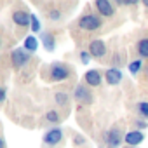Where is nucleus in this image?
Segmentation results:
<instances>
[{"instance_id": "nucleus-1", "label": "nucleus", "mask_w": 148, "mask_h": 148, "mask_svg": "<svg viewBox=\"0 0 148 148\" xmlns=\"http://www.w3.org/2000/svg\"><path fill=\"white\" fill-rule=\"evenodd\" d=\"M79 26L82 30H87V32H94L98 28H101V19L94 14H86L79 19Z\"/></svg>"}, {"instance_id": "nucleus-2", "label": "nucleus", "mask_w": 148, "mask_h": 148, "mask_svg": "<svg viewBox=\"0 0 148 148\" xmlns=\"http://www.w3.org/2000/svg\"><path fill=\"white\" fill-rule=\"evenodd\" d=\"M68 68L63 64V63H54L52 64V68H51V77H52V80H64V79H68Z\"/></svg>"}, {"instance_id": "nucleus-3", "label": "nucleus", "mask_w": 148, "mask_h": 148, "mask_svg": "<svg viewBox=\"0 0 148 148\" xmlns=\"http://www.w3.org/2000/svg\"><path fill=\"white\" fill-rule=\"evenodd\" d=\"M11 58H12V64H14L16 68L25 66V64L28 63V59H30L28 52H26V51H23V49H14V51H12V54H11Z\"/></svg>"}, {"instance_id": "nucleus-4", "label": "nucleus", "mask_w": 148, "mask_h": 148, "mask_svg": "<svg viewBox=\"0 0 148 148\" xmlns=\"http://www.w3.org/2000/svg\"><path fill=\"white\" fill-rule=\"evenodd\" d=\"M89 54L92 58H103L106 54V45L103 40H92L89 44Z\"/></svg>"}, {"instance_id": "nucleus-5", "label": "nucleus", "mask_w": 148, "mask_h": 148, "mask_svg": "<svg viewBox=\"0 0 148 148\" xmlns=\"http://www.w3.org/2000/svg\"><path fill=\"white\" fill-rule=\"evenodd\" d=\"M75 99H77L79 103L91 105V103H92V94H91V91H89L87 87H84V86H79V87L75 89Z\"/></svg>"}, {"instance_id": "nucleus-6", "label": "nucleus", "mask_w": 148, "mask_h": 148, "mask_svg": "<svg viewBox=\"0 0 148 148\" xmlns=\"http://www.w3.org/2000/svg\"><path fill=\"white\" fill-rule=\"evenodd\" d=\"M96 9L103 16H113L115 14V5L108 0H96Z\"/></svg>"}, {"instance_id": "nucleus-7", "label": "nucleus", "mask_w": 148, "mask_h": 148, "mask_svg": "<svg viewBox=\"0 0 148 148\" xmlns=\"http://www.w3.org/2000/svg\"><path fill=\"white\" fill-rule=\"evenodd\" d=\"M12 21L18 26H28V25H32V14H28L25 11H16L12 14Z\"/></svg>"}, {"instance_id": "nucleus-8", "label": "nucleus", "mask_w": 148, "mask_h": 148, "mask_svg": "<svg viewBox=\"0 0 148 148\" xmlns=\"http://www.w3.org/2000/svg\"><path fill=\"white\" fill-rule=\"evenodd\" d=\"M120 139H122V134H120V131H119L117 127H113V129L108 131V134H106V143H108L110 148H117V146L120 145Z\"/></svg>"}, {"instance_id": "nucleus-9", "label": "nucleus", "mask_w": 148, "mask_h": 148, "mask_svg": "<svg viewBox=\"0 0 148 148\" xmlns=\"http://www.w3.org/2000/svg\"><path fill=\"white\" fill-rule=\"evenodd\" d=\"M63 139V131L61 129H51L45 136H44V141L47 143V145H58L59 141Z\"/></svg>"}, {"instance_id": "nucleus-10", "label": "nucleus", "mask_w": 148, "mask_h": 148, "mask_svg": "<svg viewBox=\"0 0 148 148\" xmlns=\"http://www.w3.org/2000/svg\"><path fill=\"white\" fill-rule=\"evenodd\" d=\"M124 139H125V143H127L129 146H136V145H139V143L145 139V134H143L141 131H131V132H127V134L124 136Z\"/></svg>"}, {"instance_id": "nucleus-11", "label": "nucleus", "mask_w": 148, "mask_h": 148, "mask_svg": "<svg viewBox=\"0 0 148 148\" xmlns=\"http://www.w3.org/2000/svg\"><path fill=\"white\" fill-rule=\"evenodd\" d=\"M105 79H106V82H108L110 86H117V84H120V80H122V73H120V70H117V68H110V70H106V73H105Z\"/></svg>"}, {"instance_id": "nucleus-12", "label": "nucleus", "mask_w": 148, "mask_h": 148, "mask_svg": "<svg viewBox=\"0 0 148 148\" xmlns=\"http://www.w3.org/2000/svg\"><path fill=\"white\" fill-rule=\"evenodd\" d=\"M84 79H86V84L87 86H92V87H96V86H99L101 84V73L98 71V70H89L86 75H84Z\"/></svg>"}, {"instance_id": "nucleus-13", "label": "nucleus", "mask_w": 148, "mask_h": 148, "mask_svg": "<svg viewBox=\"0 0 148 148\" xmlns=\"http://www.w3.org/2000/svg\"><path fill=\"white\" fill-rule=\"evenodd\" d=\"M37 47H38L37 38H35L33 35H28V37H26V40H25V49H26L28 52H35V51H37Z\"/></svg>"}, {"instance_id": "nucleus-14", "label": "nucleus", "mask_w": 148, "mask_h": 148, "mask_svg": "<svg viewBox=\"0 0 148 148\" xmlns=\"http://www.w3.org/2000/svg\"><path fill=\"white\" fill-rule=\"evenodd\" d=\"M138 52H139L141 58H148V38L139 40V44H138Z\"/></svg>"}, {"instance_id": "nucleus-15", "label": "nucleus", "mask_w": 148, "mask_h": 148, "mask_svg": "<svg viewBox=\"0 0 148 148\" xmlns=\"http://www.w3.org/2000/svg\"><path fill=\"white\" fill-rule=\"evenodd\" d=\"M54 99H56V103H58L59 106H66V103H68V94H66V92H56Z\"/></svg>"}, {"instance_id": "nucleus-16", "label": "nucleus", "mask_w": 148, "mask_h": 148, "mask_svg": "<svg viewBox=\"0 0 148 148\" xmlns=\"http://www.w3.org/2000/svg\"><path fill=\"white\" fill-rule=\"evenodd\" d=\"M141 68H143V61H141V59H136V61H132V63L129 64V71L132 73V75H136Z\"/></svg>"}, {"instance_id": "nucleus-17", "label": "nucleus", "mask_w": 148, "mask_h": 148, "mask_svg": "<svg viewBox=\"0 0 148 148\" xmlns=\"http://www.w3.org/2000/svg\"><path fill=\"white\" fill-rule=\"evenodd\" d=\"M42 40H44V45L47 47V51H52L54 49V40H52V35L51 33H44Z\"/></svg>"}, {"instance_id": "nucleus-18", "label": "nucleus", "mask_w": 148, "mask_h": 148, "mask_svg": "<svg viewBox=\"0 0 148 148\" xmlns=\"http://www.w3.org/2000/svg\"><path fill=\"white\" fill-rule=\"evenodd\" d=\"M45 119H47V122H52V124H56V122H59V113H58L56 110H51V112H47Z\"/></svg>"}, {"instance_id": "nucleus-19", "label": "nucleus", "mask_w": 148, "mask_h": 148, "mask_svg": "<svg viewBox=\"0 0 148 148\" xmlns=\"http://www.w3.org/2000/svg\"><path fill=\"white\" fill-rule=\"evenodd\" d=\"M32 30H33V32H38V30H40V23H38L37 16H33V14H32Z\"/></svg>"}, {"instance_id": "nucleus-20", "label": "nucleus", "mask_w": 148, "mask_h": 148, "mask_svg": "<svg viewBox=\"0 0 148 148\" xmlns=\"http://www.w3.org/2000/svg\"><path fill=\"white\" fill-rule=\"evenodd\" d=\"M138 108H139V112L148 119V103H139V105H138Z\"/></svg>"}, {"instance_id": "nucleus-21", "label": "nucleus", "mask_w": 148, "mask_h": 148, "mask_svg": "<svg viewBox=\"0 0 148 148\" xmlns=\"http://www.w3.org/2000/svg\"><path fill=\"white\" fill-rule=\"evenodd\" d=\"M89 56H91V54H89V52H86V51H84V52H80V59H82V63H89Z\"/></svg>"}, {"instance_id": "nucleus-22", "label": "nucleus", "mask_w": 148, "mask_h": 148, "mask_svg": "<svg viewBox=\"0 0 148 148\" xmlns=\"http://www.w3.org/2000/svg\"><path fill=\"white\" fill-rule=\"evenodd\" d=\"M58 18H59V12L58 11H52L51 12V19H58Z\"/></svg>"}, {"instance_id": "nucleus-23", "label": "nucleus", "mask_w": 148, "mask_h": 148, "mask_svg": "<svg viewBox=\"0 0 148 148\" xmlns=\"http://www.w3.org/2000/svg\"><path fill=\"white\" fill-rule=\"evenodd\" d=\"M75 143H77V145H82V143H86V139L80 138V136H77V138H75Z\"/></svg>"}, {"instance_id": "nucleus-24", "label": "nucleus", "mask_w": 148, "mask_h": 148, "mask_svg": "<svg viewBox=\"0 0 148 148\" xmlns=\"http://www.w3.org/2000/svg\"><path fill=\"white\" fill-rule=\"evenodd\" d=\"M0 99H2V101H5V89H2V91H0Z\"/></svg>"}, {"instance_id": "nucleus-25", "label": "nucleus", "mask_w": 148, "mask_h": 148, "mask_svg": "<svg viewBox=\"0 0 148 148\" xmlns=\"http://www.w3.org/2000/svg\"><path fill=\"white\" fill-rule=\"evenodd\" d=\"M136 125H138V127H141V129H145V127H146V124H145V122H139V120L136 122Z\"/></svg>"}, {"instance_id": "nucleus-26", "label": "nucleus", "mask_w": 148, "mask_h": 148, "mask_svg": "<svg viewBox=\"0 0 148 148\" xmlns=\"http://www.w3.org/2000/svg\"><path fill=\"white\" fill-rule=\"evenodd\" d=\"M0 148H5V139H4V138L0 139Z\"/></svg>"}, {"instance_id": "nucleus-27", "label": "nucleus", "mask_w": 148, "mask_h": 148, "mask_svg": "<svg viewBox=\"0 0 148 148\" xmlns=\"http://www.w3.org/2000/svg\"><path fill=\"white\" fill-rule=\"evenodd\" d=\"M145 5H146V7H148V0H146V2H145Z\"/></svg>"}, {"instance_id": "nucleus-28", "label": "nucleus", "mask_w": 148, "mask_h": 148, "mask_svg": "<svg viewBox=\"0 0 148 148\" xmlns=\"http://www.w3.org/2000/svg\"><path fill=\"white\" fill-rule=\"evenodd\" d=\"M146 73H148V70H146Z\"/></svg>"}]
</instances>
